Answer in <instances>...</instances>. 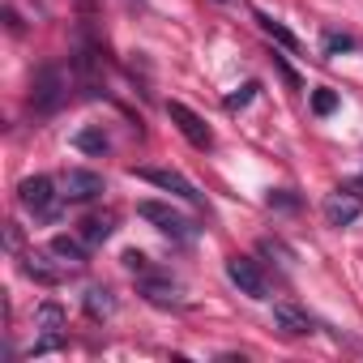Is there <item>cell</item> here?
<instances>
[{
    "label": "cell",
    "mask_w": 363,
    "mask_h": 363,
    "mask_svg": "<svg viewBox=\"0 0 363 363\" xmlns=\"http://www.w3.org/2000/svg\"><path fill=\"white\" fill-rule=\"evenodd\" d=\"M137 291L154 303V308H179V282H171L167 274H154V269H141L137 274Z\"/></svg>",
    "instance_id": "obj_9"
},
{
    "label": "cell",
    "mask_w": 363,
    "mask_h": 363,
    "mask_svg": "<svg viewBox=\"0 0 363 363\" xmlns=\"http://www.w3.org/2000/svg\"><path fill=\"white\" fill-rule=\"evenodd\" d=\"M111 231H116V214H90L86 223H82V240L90 244V248H99V244H107L111 240Z\"/></svg>",
    "instance_id": "obj_12"
},
{
    "label": "cell",
    "mask_w": 363,
    "mask_h": 363,
    "mask_svg": "<svg viewBox=\"0 0 363 363\" xmlns=\"http://www.w3.org/2000/svg\"><path fill=\"white\" fill-rule=\"evenodd\" d=\"M77 150H86V154H107L111 141H107V133H99V128H82V133H77Z\"/></svg>",
    "instance_id": "obj_16"
},
{
    "label": "cell",
    "mask_w": 363,
    "mask_h": 363,
    "mask_svg": "<svg viewBox=\"0 0 363 363\" xmlns=\"http://www.w3.org/2000/svg\"><path fill=\"white\" fill-rule=\"evenodd\" d=\"M137 175L145 179V184H154V189H162V193L179 197V201H189V206H201V193H197V184H193L189 175L171 171V167H141Z\"/></svg>",
    "instance_id": "obj_5"
},
{
    "label": "cell",
    "mask_w": 363,
    "mask_h": 363,
    "mask_svg": "<svg viewBox=\"0 0 363 363\" xmlns=\"http://www.w3.org/2000/svg\"><path fill=\"white\" fill-rule=\"evenodd\" d=\"M252 90H257V82H248V86H244L240 94H227V107H231V111H235V107H244V103L252 99Z\"/></svg>",
    "instance_id": "obj_20"
},
{
    "label": "cell",
    "mask_w": 363,
    "mask_h": 363,
    "mask_svg": "<svg viewBox=\"0 0 363 363\" xmlns=\"http://www.w3.org/2000/svg\"><path fill=\"white\" fill-rule=\"evenodd\" d=\"M39 325H43L48 333H60V329H65V312H60V303H43V308H39Z\"/></svg>",
    "instance_id": "obj_17"
},
{
    "label": "cell",
    "mask_w": 363,
    "mask_h": 363,
    "mask_svg": "<svg viewBox=\"0 0 363 363\" xmlns=\"http://www.w3.org/2000/svg\"><path fill=\"white\" fill-rule=\"evenodd\" d=\"M218 5H240V0H218Z\"/></svg>",
    "instance_id": "obj_21"
},
{
    "label": "cell",
    "mask_w": 363,
    "mask_h": 363,
    "mask_svg": "<svg viewBox=\"0 0 363 363\" xmlns=\"http://www.w3.org/2000/svg\"><path fill=\"white\" fill-rule=\"evenodd\" d=\"M18 201H22V210L35 223H56L60 206H65V193H56V184H52L48 175H26L22 184H18Z\"/></svg>",
    "instance_id": "obj_1"
},
{
    "label": "cell",
    "mask_w": 363,
    "mask_h": 363,
    "mask_svg": "<svg viewBox=\"0 0 363 363\" xmlns=\"http://www.w3.org/2000/svg\"><path fill=\"white\" fill-rule=\"evenodd\" d=\"M52 252H56L65 265H82L86 252H90V244H86L82 235H77V240H73V235H56V240H52Z\"/></svg>",
    "instance_id": "obj_13"
},
{
    "label": "cell",
    "mask_w": 363,
    "mask_h": 363,
    "mask_svg": "<svg viewBox=\"0 0 363 363\" xmlns=\"http://www.w3.org/2000/svg\"><path fill=\"white\" fill-rule=\"evenodd\" d=\"M60 193H65V201H94V197H103L107 193V179L99 175V171H86V167H69L65 171V179H60Z\"/></svg>",
    "instance_id": "obj_7"
},
{
    "label": "cell",
    "mask_w": 363,
    "mask_h": 363,
    "mask_svg": "<svg viewBox=\"0 0 363 363\" xmlns=\"http://www.w3.org/2000/svg\"><path fill=\"white\" fill-rule=\"evenodd\" d=\"M137 214H141L150 227H158L167 240H175V244H193V240H197V223H193L189 214L171 210L167 201H141V206H137Z\"/></svg>",
    "instance_id": "obj_3"
},
{
    "label": "cell",
    "mask_w": 363,
    "mask_h": 363,
    "mask_svg": "<svg viewBox=\"0 0 363 363\" xmlns=\"http://www.w3.org/2000/svg\"><path fill=\"white\" fill-rule=\"evenodd\" d=\"M312 107H316L320 116H329V111L337 107V94H333V90H316V94H312Z\"/></svg>",
    "instance_id": "obj_18"
},
{
    "label": "cell",
    "mask_w": 363,
    "mask_h": 363,
    "mask_svg": "<svg viewBox=\"0 0 363 363\" xmlns=\"http://www.w3.org/2000/svg\"><path fill=\"white\" fill-rule=\"evenodd\" d=\"M354 48V39H346V35H329L325 39V52H350Z\"/></svg>",
    "instance_id": "obj_19"
},
{
    "label": "cell",
    "mask_w": 363,
    "mask_h": 363,
    "mask_svg": "<svg viewBox=\"0 0 363 363\" xmlns=\"http://www.w3.org/2000/svg\"><path fill=\"white\" fill-rule=\"evenodd\" d=\"M167 116H171V124L179 128V133H184L189 137V145H197V150H210L214 145V133H210V124L189 107V103H179V99H171L167 103Z\"/></svg>",
    "instance_id": "obj_6"
},
{
    "label": "cell",
    "mask_w": 363,
    "mask_h": 363,
    "mask_svg": "<svg viewBox=\"0 0 363 363\" xmlns=\"http://www.w3.org/2000/svg\"><path fill=\"white\" fill-rule=\"evenodd\" d=\"M227 278H231V286H235L240 295H248V299H269V278H265L261 261H252V257H231V261H227Z\"/></svg>",
    "instance_id": "obj_4"
},
{
    "label": "cell",
    "mask_w": 363,
    "mask_h": 363,
    "mask_svg": "<svg viewBox=\"0 0 363 363\" xmlns=\"http://www.w3.org/2000/svg\"><path fill=\"white\" fill-rule=\"evenodd\" d=\"M65 99H69V82H65L60 65L35 69V77H30V111L35 116H56L65 107Z\"/></svg>",
    "instance_id": "obj_2"
},
{
    "label": "cell",
    "mask_w": 363,
    "mask_h": 363,
    "mask_svg": "<svg viewBox=\"0 0 363 363\" xmlns=\"http://www.w3.org/2000/svg\"><path fill=\"white\" fill-rule=\"evenodd\" d=\"M359 214H363V193H359L354 184L333 189V193L325 197V223H329V227H350Z\"/></svg>",
    "instance_id": "obj_8"
},
{
    "label": "cell",
    "mask_w": 363,
    "mask_h": 363,
    "mask_svg": "<svg viewBox=\"0 0 363 363\" xmlns=\"http://www.w3.org/2000/svg\"><path fill=\"white\" fill-rule=\"evenodd\" d=\"M52 257H56V252H52ZM52 257H43V252H26V257H22V269H26L35 282L56 286V282L65 278V269H60V265H52Z\"/></svg>",
    "instance_id": "obj_11"
},
{
    "label": "cell",
    "mask_w": 363,
    "mask_h": 363,
    "mask_svg": "<svg viewBox=\"0 0 363 363\" xmlns=\"http://www.w3.org/2000/svg\"><path fill=\"white\" fill-rule=\"evenodd\" d=\"M257 26H261V30H265L274 43H282L286 52H299V39H295V35H291V30L278 22V18H269V13H257Z\"/></svg>",
    "instance_id": "obj_14"
},
{
    "label": "cell",
    "mask_w": 363,
    "mask_h": 363,
    "mask_svg": "<svg viewBox=\"0 0 363 363\" xmlns=\"http://www.w3.org/2000/svg\"><path fill=\"white\" fill-rule=\"evenodd\" d=\"M274 329L286 337H303V333H312V316L295 303H274Z\"/></svg>",
    "instance_id": "obj_10"
},
{
    "label": "cell",
    "mask_w": 363,
    "mask_h": 363,
    "mask_svg": "<svg viewBox=\"0 0 363 363\" xmlns=\"http://www.w3.org/2000/svg\"><path fill=\"white\" fill-rule=\"evenodd\" d=\"M86 312H90L94 320H99V316H111V312H116L111 291H107V286H90V291H86Z\"/></svg>",
    "instance_id": "obj_15"
}]
</instances>
